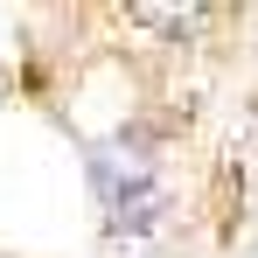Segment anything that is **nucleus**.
Wrapping results in <instances>:
<instances>
[{"label":"nucleus","mask_w":258,"mask_h":258,"mask_svg":"<svg viewBox=\"0 0 258 258\" xmlns=\"http://www.w3.org/2000/svg\"><path fill=\"white\" fill-rule=\"evenodd\" d=\"M91 181H98V203L119 230H154L168 216V181H161V161L140 147V140H112L98 147L91 161Z\"/></svg>","instance_id":"1"}]
</instances>
